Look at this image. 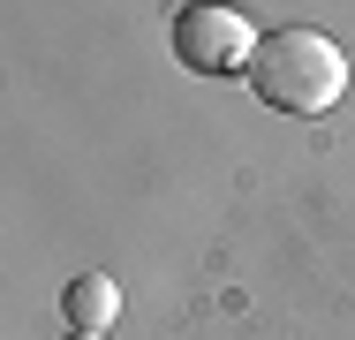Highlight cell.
Returning a JSON list of instances; mask_svg holds the SVG:
<instances>
[{"label": "cell", "instance_id": "3", "mask_svg": "<svg viewBox=\"0 0 355 340\" xmlns=\"http://www.w3.org/2000/svg\"><path fill=\"white\" fill-rule=\"evenodd\" d=\"M61 318H69L76 333H114V318H121V287L106 280V272H76L69 295H61Z\"/></svg>", "mask_w": 355, "mask_h": 340}, {"label": "cell", "instance_id": "4", "mask_svg": "<svg viewBox=\"0 0 355 340\" xmlns=\"http://www.w3.org/2000/svg\"><path fill=\"white\" fill-rule=\"evenodd\" d=\"M69 340H98V333H69Z\"/></svg>", "mask_w": 355, "mask_h": 340}, {"label": "cell", "instance_id": "2", "mask_svg": "<svg viewBox=\"0 0 355 340\" xmlns=\"http://www.w3.org/2000/svg\"><path fill=\"white\" fill-rule=\"evenodd\" d=\"M174 61L189 68V76H250L257 31L234 8H182L174 15Z\"/></svg>", "mask_w": 355, "mask_h": 340}, {"label": "cell", "instance_id": "1", "mask_svg": "<svg viewBox=\"0 0 355 340\" xmlns=\"http://www.w3.org/2000/svg\"><path fill=\"white\" fill-rule=\"evenodd\" d=\"M250 83H257L265 106H280L295 121H318V114H333L340 91H348V53H340L325 31L287 23V31H265V38H257Z\"/></svg>", "mask_w": 355, "mask_h": 340}]
</instances>
